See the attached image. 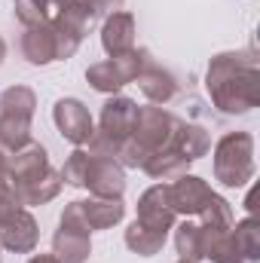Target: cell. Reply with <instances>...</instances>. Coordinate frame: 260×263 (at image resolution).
<instances>
[{"label": "cell", "instance_id": "6da1fadb", "mask_svg": "<svg viewBox=\"0 0 260 263\" xmlns=\"http://www.w3.org/2000/svg\"><path fill=\"white\" fill-rule=\"evenodd\" d=\"M205 89L217 110L248 114L260 104V67L254 49L220 52L211 59L205 73Z\"/></svg>", "mask_w": 260, "mask_h": 263}, {"label": "cell", "instance_id": "7a4b0ae2", "mask_svg": "<svg viewBox=\"0 0 260 263\" xmlns=\"http://www.w3.org/2000/svg\"><path fill=\"white\" fill-rule=\"evenodd\" d=\"M254 172V138L248 132H227L214 144V178L224 187H245Z\"/></svg>", "mask_w": 260, "mask_h": 263}, {"label": "cell", "instance_id": "3957f363", "mask_svg": "<svg viewBox=\"0 0 260 263\" xmlns=\"http://www.w3.org/2000/svg\"><path fill=\"white\" fill-rule=\"evenodd\" d=\"M147 59H150V52L135 46L126 55H114V59H104V62L92 65L86 70V80H89V86H92L95 92L114 95V92H120L123 86L135 83V77L141 73V67H144Z\"/></svg>", "mask_w": 260, "mask_h": 263}, {"label": "cell", "instance_id": "277c9868", "mask_svg": "<svg viewBox=\"0 0 260 263\" xmlns=\"http://www.w3.org/2000/svg\"><path fill=\"white\" fill-rule=\"evenodd\" d=\"M175 123H178V117H172V114L162 110V107H138L129 138L144 150V156H150L153 150L169 147L172 132H175Z\"/></svg>", "mask_w": 260, "mask_h": 263}, {"label": "cell", "instance_id": "5b68a950", "mask_svg": "<svg viewBox=\"0 0 260 263\" xmlns=\"http://www.w3.org/2000/svg\"><path fill=\"white\" fill-rule=\"evenodd\" d=\"M141 227L147 230H159V233H169L178 220L175 208H172V196H169V184H153L150 190H144L138 199V217H135Z\"/></svg>", "mask_w": 260, "mask_h": 263}, {"label": "cell", "instance_id": "8992f818", "mask_svg": "<svg viewBox=\"0 0 260 263\" xmlns=\"http://www.w3.org/2000/svg\"><path fill=\"white\" fill-rule=\"evenodd\" d=\"M52 120H55V126H59V132H62V138L70 141L73 147H86L89 138H92V132H95L86 104L77 101V98H62V101H55Z\"/></svg>", "mask_w": 260, "mask_h": 263}, {"label": "cell", "instance_id": "52a82bcc", "mask_svg": "<svg viewBox=\"0 0 260 263\" xmlns=\"http://www.w3.org/2000/svg\"><path fill=\"white\" fill-rule=\"evenodd\" d=\"M169 196H172V208L175 214H184V217H199L205 211V205L211 202L214 190L196 178V175H181L175 184H169Z\"/></svg>", "mask_w": 260, "mask_h": 263}, {"label": "cell", "instance_id": "ba28073f", "mask_svg": "<svg viewBox=\"0 0 260 263\" xmlns=\"http://www.w3.org/2000/svg\"><path fill=\"white\" fill-rule=\"evenodd\" d=\"M37 242H40V230L28 208H18L12 217L0 223V248H9L15 254H31Z\"/></svg>", "mask_w": 260, "mask_h": 263}, {"label": "cell", "instance_id": "9c48e42d", "mask_svg": "<svg viewBox=\"0 0 260 263\" xmlns=\"http://www.w3.org/2000/svg\"><path fill=\"white\" fill-rule=\"evenodd\" d=\"M83 187H89L92 196H107V199L123 196V190H126V168L117 159H95L92 156Z\"/></svg>", "mask_w": 260, "mask_h": 263}, {"label": "cell", "instance_id": "30bf717a", "mask_svg": "<svg viewBox=\"0 0 260 263\" xmlns=\"http://www.w3.org/2000/svg\"><path fill=\"white\" fill-rule=\"evenodd\" d=\"M135 34H138V28H135V15L126 12V9H120V12H110L107 18H104V25H101V46H104V52L114 59V55H126L135 49Z\"/></svg>", "mask_w": 260, "mask_h": 263}, {"label": "cell", "instance_id": "8fae6325", "mask_svg": "<svg viewBox=\"0 0 260 263\" xmlns=\"http://www.w3.org/2000/svg\"><path fill=\"white\" fill-rule=\"evenodd\" d=\"M135 80H138L141 92H144L153 104H169V101L178 95V80H175V73L165 70L162 65H156L153 59L144 62L141 73H138Z\"/></svg>", "mask_w": 260, "mask_h": 263}, {"label": "cell", "instance_id": "7c38bea8", "mask_svg": "<svg viewBox=\"0 0 260 263\" xmlns=\"http://www.w3.org/2000/svg\"><path fill=\"white\" fill-rule=\"evenodd\" d=\"M22 55L28 59V65H37V67L59 62V46H55L52 22L34 25V28L25 31V37H22Z\"/></svg>", "mask_w": 260, "mask_h": 263}, {"label": "cell", "instance_id": "4fadbf2b", "mask_svg": "<svg viewBox=\"0 0 260 263\" xmlns=\"http://www.w3.org/2000/svg\"><path fill=\"white\" fill-rule=\"evenodd\" d=\"M135 114H138V104L126 98V95H114L104 101L101 107V126L98 129L117 141H126L132 135V123H135Z\"/></svg>", "mask_w": 260, "mask_h": 263}, {"label": "cell", "instance_id": "5bb4252c", "mask_svg": "<svg viewBox=\"0 0 260 263\" xmlns=\"http://www.w3.org/2000/svg\"><path fill=\"white\" fill-rule=\"evenodd\" d=\"M83 205V217L89 223V230H110L117 227L123 217H126V202L123 196L117 199H107V196H92V199H80Z\"/></svg>", "mask_w": 260, "mask_h": 263}, {"label": "cell", "instance_id": "9a60e30c", "mask_svg": "<svg viewBox=\"0 0 260 263\" xmlns=\"http://www.w3.org/2000/svg\"><path fill=\"white\" fill-rule=\"evenodd\" d=\"M89 236L92 233H86V230H73V227L59 223V230L52 236V254L59 257V263H86L92 254Z\"/></svg>", "mask_w": 260, "mask_h": 263}, {"label": "cell", "instance_id": "2e32d148", "mask_svg": "<svg viewBox=\"0 0 260 263\" xmlns=\"http://www.w3.org/2000/svg\"><path fill=\"white\" fill-rule=\"evenodd\" d=\"M169 147H175L184 159H202L208 150H211V135L202 129V126H196V123H184V120H178L175 123V132H172V141H169Z\"/></svg>", "mask_w": 260, "mask_h": 263}, {"label": "cell", "instance_id": "e0dca14e", "mask_svg": "<svg viewBox=\"0 0 260 263\" xmlns=\"http://www.w3.org/2000/svg\"><path fill=\"white\" fill-rule=\"evenodd\" d=\"M6 168H9V175L15 178V184H22V181H28V178H37L40 172H46L49 168V153H46V147L43 144H25L22 150H15L9 159H6Z\"/></svg>", "mask_w": 260, "mask_h": 263}, {"label": "cell", "instance_id": "ac0fdd59", "mask_svg": "<svg viewBox=\"0 0 260 263\" xmlns=\"http://www.w3.org/2000/svg\"><path fill=\"white\" fill-rule=\"evenodd\" d=\"M187 165H190V159H184L175 147L153 150V153L141 162V168H144L153 181H178L181 175H187Z\"/></svg>", "mask_w": 260, "mask_h": 263}, {"label": "cell", "instance_id": "d6986e66", "mask_svg": "<svg viewBox=\"0 0 260 263\" xmlns=\"http://www.w3.org/2000/svg\"><path fill=\"white\" fill-rule=\"evenodd\" d=\"M59 190H62V175L55 168H46L37 178H28L18 184V193H22L25 205H46L59 196Z\"/></svg>", "mask_w": 260, "mask_h": 263}, {"label": "cell", "instance_id": "ffe728a7", "mask_svg": "<svg viewBox=\"0 0 260 263\" xmlns=\"http://www.w3.org/2000/svg\"><path fill=\"white\" fill-rule=\"evenodd\" d=\"M52 22L55 25H62L65 31H70L73 37H86L89 31H92V25L98 22V15H95V9L86 3V0H70L65 9H59L55 15H52Z\"/></svg>", "mask_w": 260, "mask_h": 263}, {"label": "cell", "instance_id": "44dd1931", "mask_svg": "<svg viewBox=\"0 0 260 263\" xmlns=\"http://www.w3.org/2000/svg\"><path fill=\"white\" fill-rule=\"evenodd\" d=\"M165 239H169V233L147 230V227H141L138 220L126 230V248H129L132 254H138V257H153V254H159L162 245H165Z\"/></svg>", "mask_w": 260, "mask_h": 263}, {"label": "cell", "instance_id": "7402d4cb", "mask_svg": "<svg viewBox=\"0 0 260 263\" xmlns=\"http://www.w3.org/2000/svg\"><path fill=\"white\" fill-rule=\"evenodd\" d=\"M233 236V245L239 251V257L245 263H257L260 260V227L254 217H245L242 223H233L230 230Z\"/></svg>", "mask_w": 260, "mask_h": 263}, {"label": "cell", "instance_id": "603a6c76", "mask_svg": "<svg viewBox=\"0 0 260 263\" xmlns=\"http://www.w3.org/2000/svg\"><path fill=\"white\" fill-rule=\"evenodd\" d=\"M34 110H37V95H34V89H28V86H9V89H3V95H0V114L31 120Z\"/></svg>", "mask_w": 260, "mask_h": 263}, {"label": "cell", "instance_id": "cb8c5ba5", "mask_svg": "<svg viewBox=\"0 0 260 263\" xmlns=\"http://www.w3.org/2000/svg\"><path fill=\"white\" fill-rule=\"evenodd\" d=\"M175 230V248L181 254V260H190V263H199L205 260L202 257V227L193 223V220H181Z\"/></svg>", "mask_w": 260, "mask_h": 263}, {"label": "cell", "instance_id": "d4e9b609", "mask_svg": "<svg viewBox=\"0 0 260 263\" xmlns=\"http://www.w3.org/2000/svg\"><path fill=\"white\" fill-rule=\"evenodd\" d=\"M25 144H31V120L0 114V147L9 150V153H15Z\"/></svg>", "mask_w": 260, "mask_h": 263}, {"label": "cell", "instance_id": "484cf974", "mask_svg": "<svg viewBox=\"0 0 260 263\" xmlns=\"http://www.w3.org/2000/svg\"><path fill=\"white\" fill-rule=\"evenodd\" d=\"M18 208H25L22 193H18V184H15V178L9 175V168H3V172H0V223H3L6 217H12Z\"/></svg>", "mask_w": 260, "mask_h": 263}, {"label": "cell", "instance_id": "4316f807", "mask_svg": "<svg viewBox=\"0 0 260 263\" xmlns=\"http://www.w3.org/2000/svg\"><path fill=\"white\" fill-rule=\"evenodd\" d=\"M89 162H92V156L83 150V147H77L70 156L65 159V165H62V184H70V187H83L86 184V172H89Z\"/></svg>", "mask_w": 260, "mask_h": 263}, {"label": "cell", "instance_id": "83f0119b", "mask_svg": "<svg viewBox=\"0 0 260 263\" xmlns=\"http://www.w3.org/2000/svg\"><path fill=\"white\" fill-rule=\"evenodd\" d=\"M202 217V227H211V230H230L233 227V208L224 196H211V202L205 205V211L199 214Z\"/></svg>", "mask_w": 260, "mask_h": 263}, {"label": "cell", "instance_id": "f1b7e54d", "mask_svg": "<svg viewBox=\"0 0 260 263\" xmlns=\"http://www.w3.org/2000/svg\"><path fill=\"white\" fill-rule=\"evenodd\" d=\"M12 12H15V18L25 25V28H34V25H43V22H49V15L34 3V0H15V6H12Z\"/></svg>", "mask_w": 260, "mask_h": 263}, {"label": "cell", "instance_id": "f546056e", "mask_svg": "<svg viewBox=\"0 0 260 263\" xmlns=\"http://www.w3.org/2000/svg\"><path fill=\"white\" fill-rule=\"evenodd\" d=\"M92 9H95V15L101 18V15H110V12H120L123 9V0H86Z\"/></svg>", "mask_w": 260, "mask_h": 263}, {"label": "cell", "instance_id": "4dcf8cb0", "mask_svg": "<svg viewBox=\"0 0 260 263\" xmlns=\"http://www.w3.org/2000/svg\"><path fill=\"white\" fill-rule=\"evenodd\" d=\"M34 3H37V6H40V9H43V12H46L49 18H52V15H55L59 9H65L70 0H34Z\"/></svg>", "mask_w": 260, "mask_h": 263}, {"label": "cell", "instance_id": "1f68e13d", "mask_svg": "<svg viewBox=\"0 0 260 263\" xmlns=\"http://www.w3.org/2000/svg\"><path fill=\"white\" fill-rule=\"evenodd\" d=\"M28 263H59V257L55 254H34Z\"/></svg>", "mask_w": 260, "mask_h": 263}, {"label": "cell", "instance_id": "d6a6232c", "mask_svg": "<svg viewBox=\"0 0 260 263\" xmlns=\"http://www.w3.org/2000/svg\"><path fill=\"white\" fill-rule=\"evenodd\" d=\"M6 159H9V156H6V150H3V147H0V172H3V168H6Z\"/></svg>", "mask_w": 260, "mask_h": 263}, {"label": "cell", "instance_id": "836d02e7", "mask_svg": "<svg viewBox=\"0 0 260 263\" xmlns=\"http://www.w3.org/2000/svg\"><path fill=\"white\" fill-rule=\"evenodd\" d=\"M3 59H6V40L0 37V65H3Z\"/></svg>", "mask_w": 260, "mask_h": 263}, {"label": "cell", "instance_id": "e575fe53", "mask_svg": "<svg viewBox=\"0 0 260 263\" xmlns=\"http://www.w3.org/2000/svg\"><path fill=\"white\" fill-rule=\"evenodd\" d=\"M178 263H190V260H178Z\"/></svg>", "mask_w": 260, "mask_h": 263}]
</instances>
